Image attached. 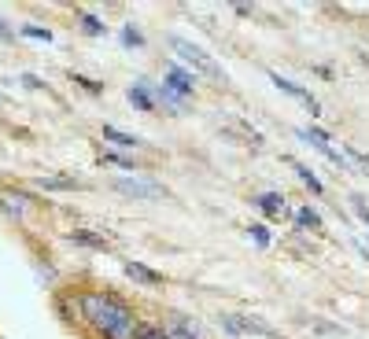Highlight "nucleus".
I'll return each mask as SVG.
<instances>
[{"instance_id":"20","label":"nucleus","mask_w":369,"mask_h":339,"mask_svg":"<svg viewBox=\"0 0 369 339\" xmlns=\"http://www.w3.org/2000/svg\"><path fill=\"white\" fill-rule=\"evenodd\" d=\"M252 236H255V243H262V247L270 243V232H266V229H252Z\"/></svg>"},{"instance_id":"2","label":"nucleus","mask_w":369,"mask_h":339,"mask_svg":"<svg viewBox=\"0 0 369 339\" xmlns=\"http://www.w3.org/2000/svg\"><path fill=\"white\" fill-rule=\"evenodd\" d=\"M174 48H178V56H181L184 63H189L192 70H200L203 77H210V82H222V77H226V70H222V67L207 56L203 48H196L192 41H174Z\"/></svg>"},{"instance_id":"13","label":"nucleus","mask_w":369,"mask_h":339,"mask_svg":"<svg viewBox=\"0 0 369 339\" xmlns=\"http://www.w3.org/2000/svg\"><path fill=\"white\" fill-rule=\"evenodd\" d=\"M133 339H166V332H163V324H140V321H137Z\"/></svg>"},{"instance_id":"21","label":"nucleus","mask_w":369,"mask_h":339,"mask_svg":"<svg viewBox=\"0 0 369 339\" xmlns=\"http://www.w3.org/2000/svg\"><path fill=\"white\" fill-rule=\"evenodd\" d=\"M0 37H11V30H8V26H4V22H0Z\"/></svg>"},{"instance_id":"1","label":"nucleus","mask_w":369,"mask_h":339,"mask_svg":"<svg viewBox=\"0 0 369 339\" xmlns=\"http://www.w3.org/2000/svg\"><path fill=\"white\" fill-rule=\"evenodd\" d=\"M78 314L103 339H133L137 332V314L118 295H108V292H82L78 295Z\"/></svg>"},{"instance_id":"4","label":"nucleus","mask_w":369,"mask_h":339,"mask_svg":"<svg viewBox=\"0 0 369 339\" xmlns=\"http://www.w3.org/2000/svg\"><path fill=\"white\" fill-rule=\"evenodd\" d=\"M163 332H166V339H203V332L189 317H166Z\"/></svg>"},{"instance_id":"9","label":"nucleus","mask_w":369,"mask_h":339,"mask_svg":"<svg viewBox=\"0 0 369 339\" xmlns=\"http://www.w3.org/2000/svg\"><path fill=\"white\" fill-rule=\"evenodd\" d=\"M103 137H108L111 144H122V148H137V137H133V133H122V129H115V126H103Z\"/></svg>"},{"instance_id":"10","label":"nucleus","mask_w":369,"mask_h":339,"mask_svg":"<svg viewBox=\"0 0 369 339\" xmlns=\"http://www.w3.org/2000/svg\"><path fill=\"white\" fill-rule=\"evenodd\" d=\"M71 240H74V243H85V247H92V251H103V236H96V232L74 229V232H71Z\"/></svg>"},{"instance_id":"8","label":"nucleus","mask_w":369,"mask_h":339,"mask_svg":"<svg viewBox=\"0 0 369 339\" xmlns=\"http://www.w3.org/2000/svg\"><path fill=\"white\" fill-rule=\"evenodd\" d=\"M255 203H259V206H262V211H266L270 218H277V214L284 211V195H277V192H262Z\"/></svg>"},{"instance_id":"18","label":"nucleus","mask_w":369,"mask_h":339,"mask_svg":"<svg viewBox=\"0 0 369 339\" xmlns=\"http://www.w3.org/2000/svg\"><path fill=\"white\" fill-rule=\"evenodd\" d=\"M22 33H26V37H34V41H52V33L41 30V26H22Z\"/></svg>"},{"instance_id":"7","label":"nucleus","mask_w":369,"mask_h":339,"mask_svg":"<svg viewBox=\"0 0 369 339\" xmlns=\"http://www.w3.org/2000/svg\"><path fill=\"white\" fill-rule=\"evenodd\" d=\"M163 85H166V89H178V93H192V74L181 70V67H174V70L166 74Z\"/></svg>"},{"instance_id":"5","label":"nucleus","mask_w":369,"mask_h":339,"mask_svg":"<svg viewBox=\"0 0 369 339\" xmlns=\"http://www.w3.org/2000/svg\"><path fill=\"white\" fill-rule=\"evenodd\" d=\"M115 188H118V192H129V195H144V199H155V195H163L159 185H152V181H137V177H118Z\"/></svg>"},{"instance_id":"15","label":"nucleus","mask_w":369,"mask_h":339,"mask_svg":"<svg viewBox=\"0 0 369 339\" xmlns=\"http://www.w3.org/2000/svg\"><path fill=\"white\" fill-rule=\"evenodd\" d=\"M292 166H296V174H299L303 181H307V185H310V192H314V195H321V181L314 177V174H310V170L303 166V163H292Z\"/></svg>"},{"instance_id":"17","label":"nucleus","mask_w":369,"mask_h":339,"mask_svg":"<svg viewBox=\"0 0 369 339\" xmlns=\"http://www.w3.org/2000/svg\"><path fill=\"white\" fill-rule=\"evenodd\" d=\"M78 19H82V26H85L89 33H103V30H108V26H103L96 15H78Z\"/></svg>"},{"instance_id":"16","label":"nucleus","mask_w":369,"mask_h":339,"mask_svg":"<svg viewBox=\"0 0 369 339\" xmlns=\"http://www.w3.org/2000/svg\"><path fill=\"white\" fill-rule=\"evenodd\" d=\"M41 188H74L71 177H41Z\"/></svg>"},{"instance_id":"11","label":"nucleus","mask_w":369,"mask_h":339,"mask_svg":"<svg viewBox=\"0 0 369 339\" xmlns=\"http://www.w3.org/2000/svg\"><path fill=\"white\" fill-rule=\"evenodd\" d=\"M129 100H133L140 111H155V103H152V96H148V89H144V85H133V89H129Z\"/></svg>"},{"instance_id":"6","label":"nucleus","mask_w":369,"mask_h":339,"mask_svg":"<svg viewBox=\"0 0 369 339\" xmlns=\"http://www.w3.org/2000/svg\"><path fill=\"white\" fill-rule=\"evenodd\" d=\"M126 273L133 280H140V284H148V288H155V284H163V277L155 269H148V266H140V262H126Z\"/></svg>"},{"instance_id":"3","label":"nucleus","mask_w":369,"mask_h":339,"mask_svg":"<svg viewBox=\"0 0 369 339\" xmlns=\"http://www.w3.org/2000/svg\"><path fill=\"white\" fill-rule=\"evenodd\" d=\"M270 82H273L277 89H281V93H288V96L303 100V103H307V111H310V114H318V111H321V107H318V100H314V96L307 93V89H299L296 82H288V77H281V74H270Z\"/></svg>"},{"instance_id":"14","label":"nucleus","mask_w":369,"mask_h":339,"mask_svg":"<svg viewBox=\"0 0 369 339\" xmlns=\"http://www.w3.org/2000/svg\"><path fill=\"white\" fill-rule=\"evenodd\" d=\"M296 221H299V229H318L321 225V218L310 211V206H299V214H296Z\"/></svg>"},{"instance_id":"12","label":"nucleus","mask_w":369,"mask_h":339,"mask_svg":"<svg viewBox=\"0 0 369 339\" xmlns=\"http://www.w3.org/2000/svg\"><path fill=\"white\" fill-rule=\"evenodd\" d=\"M0 203H4V211H8V214L26 218V199H11V192H0Z\"/></svg>"},{"instance_id":"19","label":"nucleus","mask_w":369,"mask_h":339,"mask_svg":"<svg viewBox=\"0 0 369 339\" xmlns=\"http://www.w3.org/2000/svg\"><path fill=\"white\" fill-rule=\"evenodd\" d=\"M122 41H126V45H137V48H140V45H144V37L133 30V26H126V30H122Z\"/></svg>"}]
</instances>
